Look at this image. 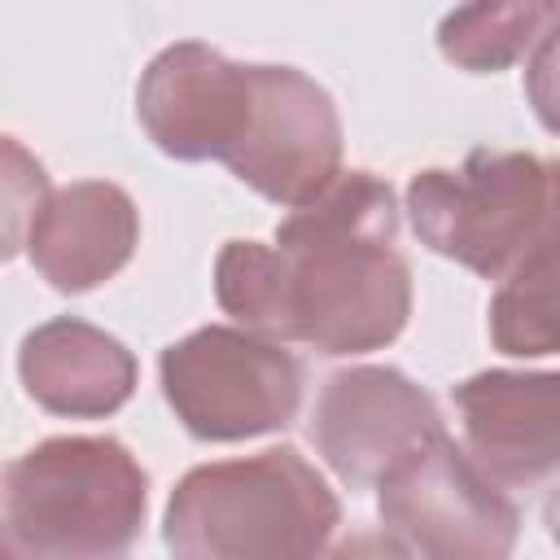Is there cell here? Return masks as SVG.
I'll return each mask as SVG.
<instances>
[{
    "mask_svg": "<svg viewBox=\"0 0 560 560\" xmlns=\"http://www.w3.org/2000/svg\"><path fill=\"white\" fill-rule=\"evenodd\" d=\"M48 201L44 162L13 136L0 131V258H13L26 245V232Z\"/></svg>",
    "mask_w": 560,
    "mask_h": 560,
    "instance_id": "2e32d148",
    "label": "cell"
},
{
    "mask_svg": "<svg viewBox=\"0 0 560 560\" xmlns=\"http://www.w3.org/2000/svg\"><path fill=\"white\" fill-rule=\"evenodd\" d=\"M18 376L48 416L105 420L136 394L140 368L136 354L105 328L79 315H57L22 337Z\"/></svg>",
    "mask_w": 560,
    "mask_h": 560,
    "instance_id": "7c38bea8",
    "label": "cell"
},
{
    "mask_svg": "<svg viewBox=\"0 0 560 560\" xmlns=\"http://www.w3.org/2000/svg\"><path fill=\"white\" fill-rule=\"evenodd\" d=\"M560 376L490 368L451 389L464 455L508 490H538L560 464Z\"/></svg>",
    "mask_w": 560,
    "mask_h": 560,
    "instance_id": "30bf717a",
    "label": "cell"
},
{
    "mask_svg": "<svg viewBox=\"0 0 560 560\" xmlns=\"http://www.w3.org/2000/svg\"><path fill=\"white\" fill-rule=\"evenodd\" d=\"M556 4L512 0V4H464L438 22V48L451 66L472 74H494L534 52V44L551 39Z\"/></svg>",
    "mask_w": 560,
    "mask_h": 560,
    "instance_id": "4fadbf2b",
    "label": "cell"
},
{
    "mask_svg": "<svg viewBox=\"0 0 560 560\" xmlns=\"http://www.w3.org/2000/svg\"><path fill=\"white\" fill-rule=\"evenodd\" d=\"M381 521L411 560H512L521 512L451 433L402 459L381 486Z\"/></svg>",
    "mask_w": 560,
    "mask_h": 560,
    "instance_id": "8992f818",
    "label": "cell"
},
{
    "mask_svg": "<svg viewBox=\"0 0 560 560\" xmlns=\"http://www.w3.org/2000/svg\"><path fill=\"white\" fill-rule=\"evenodd\" d=\"M223 166L276 206H306L341 175L337 101L293 66H249V118Z\"/></svg>",
    "mask_w": 560,
    "mask_h": 560,
    "instance_id": "52a82bcc",
    "label": "cell"
},
{
    "mask_svg": "<svg viewBox=\"0 0 560 560\" xmlns=\"http://www.w3.org/2000/svg\"><path fill=\"white\" fill-rule=\"evenodd\" d=\"M341 499L298 446L197 464L166 499L171 560H319Z\"/></svg>",
    "mask_w": 560,
    "mask_h": 560,
    "instance_id": "7a4b0ae2",
    "label": "cell"
},
{
    "mask_svg": "<svg viewBox=\"0 0 560 560\" xmlns=\"http://www.w3.org/2000/svg\"><path fill=\"white\" fill-rule=\"evenodd\" d=\"M0 560H39L18 534H13V525L9 521H0Z\"/></svg>",
    "mask_w": 560,
    "mask_h": 560,
    "instance_id": "ac0fdd59",
    "label": "cell"
},
{
    "mask_svg": "<svg viewBox=\"0 0 560 560\" xmlns=\"http://www.w3.org/2000/svg\"><path fill=\"white\" fill-rule=\"evenodd\" d=\"M162 394L197 442H245L289 429L302 407V359L271 337L206 324L158 359Z\"/></svg>",
    "mask_w": 560,
    "mask_h": 560,
    "instance_id": "5b68a950",
    "label": "cell"
},
{
    "mask_svg": "<svg viewBox=\"0 0 560 560\" xmlns=\"http://www.w3.org/2000/svg\"><path fill=\"white\" fill-rule=\"evenodd\" d=\"M0 508L39 560H131L149 477L118 438H48L4 468Z\"/></svg>",
    "mask_w": 560,
    "mask_h": 560,
    "instance_id": "3957f363",
    "label": "cell"
},
{
    "mask_svg": "<svg viewBox=\"0 0 560 560\" xmlns=\"http://www.w3.org/2000/svg\"><path fill=\"white\" fill-rule=\"evenodd\" d=\"M136 118L175 162H228L249 118V66L201 39H179L140 74Z\"/></svg>",
    "mask_w": 560,
    "mask_h": 560,
    "instance_id": "9c48e42d",
    "label": "cell"
},
{
    "mask_svg": "<svg viewBox=\"0 0 560 560\" xmlns=\"http://www.w3.org/2000/svg\"><path fill=\"white\" fill-rule=\"evenodd\" d=\"M556 166L529 149H472L459 166L416 171L407 214L433 254L503 280L551 241Z\"/></svg>",
    "mask_w": 560,
    "mask_h": 560,
    "instance_id": "277c9868",
    "label": "cell"
},
{
    "mask_svg": "<svg viewBox=\"0 0 560 560\" xmlns=\"http://www.w3.org/2000/svg\"><path fill=\"white\" fill-rule=\"evenodd\" d=\"M140 241V210L127 188L109 179H79L39 206L26 254L57 293H88L114 280Z\"/></svg>",
    "mask_w": 560,
    "mask_h": 560,
    "instance_id": "8fae6325",
    "label": "cell"
},
{
    "mask_svg": "<svg viewBox=\"0 0 560 560\" xmlns=\"http://www.w3.org/2000/svg\"><path fill=\"white\" fill-rule=\"evenodd\" d=\"M398 201L372 171H341L276 228L284 341L315 354H368L411 319V267L394 249Z\"/></svg>",
    "mask_w": 560,
    "mask_h": 560,
    "instance_id": "6da1fadb",
    "label": "cell"
},
{
    "mask_svg": "<svg viewBox=\"0 0 560 560\" xmlns=\"http://www.w3.org/2000/svg\"><path fill=\"white\" fill-rule=\"evenodd\" d=\"M214 302L245 332L284 341V284L276 245L228 241L214 258Z\"/></svg>",
    "mask_w": 560,
    "mask_h": 560,
    "instance_id": "9a60e30c",
    "label": "cell"
},
{
    "mask_svg": "<svg viewBox=\"0 0 560 560\" xmlns=\"http://www.w3.org/2000/svg\"><path fill=\"white\" fill-rule=\"evenodd\" d=\"M556 249L538 245L490 298V341L512 359L556 354Z\"/></svg>",
    "mask_w": 560,
    "mask_h": 560,
    "instance_id": "5bb4252c",
    "label": "cell"
},
{
    "mask_svg": "<svg viewBox=\"0 0 560 560\" xmlns=\"http://www.w3.org/2000/svg\"><path fill=\"white\" fill-rule=\"evenodd\" d=\"M319 560H411L407 547L385 534V529H350L332 551H324Z\"/></svg>",
    "mask_w": 560,
    "mask_h": 560,
    "instance_id": "e0dca14e",
    "label": "cell"
},
{
    "mask_svg": "<svg viewBox=\"0 0 560 560\" xmlns=\"http://www.w3.org/2000/svg\"><path fill=\"white\" fill-rule=\"evenodd\" d=\"M442 429V411L429 389H420L398 368H341L319 385L311 438L328 468L354 486H381L402 459L429 446Z\"/></svg>",
    "mask_w": 560,
    "mask_h": 560,
    "instance_id": "ba28073f",
    "label": "cell"
}]
</instances>
